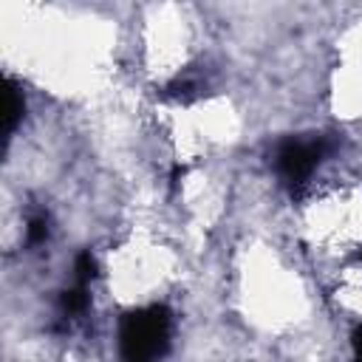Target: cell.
<instances>
[{"mask_svg":"<svg viewBox=\"0 0 362 362\" xmlns=\"http://www.w3.org/2000/svg\"><path fill=\"white\" fill-rule=\"evenodd\" d=\"M28 243H42L45 238H48V221H45V215H34L31 221H28Z\"/></svg>","mask_w":362,"mask_h":362,"instance_id":"6","label":"cell"},{"mask_svg":"<svg viewBox=\"0 0 362 362\" xmlns=\"http://www.w3.org/2000/svg\"><path fill=\"white\" fill-rule=\"evenodd\" d=\"M20 116H23V96H20V90H17V88L8 82V113H6V133H11V130L17 127Z\"/></svg>","mask_w":362,"mask_h":362,"instance_id":"3","label":"cell"},{"mask_svg":"<svg viewBox=\"0 0 362 362\" xmlns=\"http://www.w3.org/2000/svg\"><path fill=\"white\" fill-rule=\"evenodd\" d=\"M93 277H96V260L90 257V252H82L76 257V280L79 286H88Z\"/></svg>","mask_w":362,"mask_h":362,"instance_id":"4","label":"cell"},{"mask_svg":"<svg viewBox=\"0 0 362 362\" xmlns=\"http://www.w3.org/2000/svg\"><path fill=\"white\" fill-rule=\"evenodd\" d=\"M354 354L362 359V325L354 331Z\"/></svg>","mask_w":362,"mask_h":362,"instance_id":"7","label":"cell"},{"mask_svg":"<svg viewBox=\"0 0 362 362\" xmlns=\"http://www.w3.org/2000/svg\"><path fill=\"white\" fill-rule=\"evenodd\" d=\"M320 156H322V147L317 141H286L277 153V167L286 181L303 184L314 173Z\"/></svg>","mask_w":362,"mask_h":362,"instance_id":"2","label":"cell"},{"mask_svg":"<svg viewBox=\"0 0 362 362\" xmlns=\"http://www.w3.org/2000/svg\"><path fill=\"white\" fill-rule=\"evenodd\" d=\"M170 339V311L164 305H150L124 314L119 328V345L122 356L133 362L156 359L167 351Z\"/></svg>","mask_w":362,"mask_h":362,"instance_id":"1","label":"cell"},{"mask_svg":"<svg viewBox=\"0 0 362 362\" xmlns=\"http://www.w3.org/2000/svg\"><path fill=\"white\" fill-rule=\"evenodd\" d=\"M85 305H88L85 286H79V288H74V291H65V294H62V308H65L68 314H79Z\"/></svg>","mask_w":362,"mask_h":362,"instance_id":"5","label":"cell"}]
</instances>
